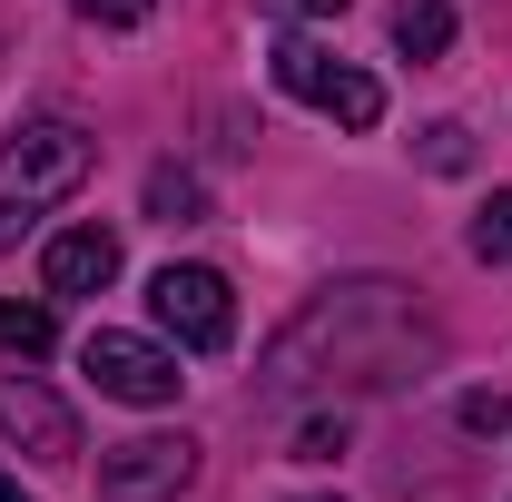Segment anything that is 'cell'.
Listing matches in <instances>:
<instances>
[{"label":"cell","mask_w":512,"mask_h":502,"mask_svg":"<svg viewBox=\"0 0 512 502\" xmlns=\"http://www.w3.org/2000/svg\"><path fill=\"white\" fill-rule=\"evenodd\" d=\"M335 453H345V414H335V424H306V434H296V463H335Z\"/></svg>","instance_id":"obj_13"},{"label":"cell","mask_w":512,"mask_h":502,"mask_svg":"<svg viewBox=\"0 0 512 502\" xmlns=\"http://www.w3.org/2000/svg\"><path fill=\"white\" fill-rule=\"evenodd\" d=\"M444 365V325L414 306L404 276H345L286 315V335L266 345L256 394L296 404V394H394V384Z\"/></svg>","instance_id":"obj_1"},{"label":"cell","mask_w":512,"mask_h":502,"mask_svg":"<svg viewBox=\"0 0 512 502\" xmlns=\"http://www.w3.org/2000/svg\"><path fill=\"white\" fill-rule=\"evenodd\" d=\"M0 502H30V493H20V483H10V473H0Z\"/></svg>","instance_id":"obj_18"},{"label":"cell","mask_w":512,"mask_h":502,"mask_svg":"<svg viewBox=\"0 0 512 502\" xmlns=\"http://www.w3.org/2000/svg\"><path fill=\"white\" fill-rule=\"evenodd\" d=\"M89 168H99V148H89V128H79V119L10 128V138H0V247H20V227H30L40 207H60Z\"/></svg>","instance_id":"obj_2"},{"label":"cell","mask_w":512,"mask_h":502,"mask_svg":"<svg viewBox=\"0 0 512 502\" xmlns=\"http://www.w3.org/2000/svg\"><path fill=\"white\" fill-rule=\"evenodd\" d=\"M79 20H99V30H128V20H148V0H69Z\"/></svg>","instance_id":"obj_15"},{"label":"cell","mask_w":512,"mask_h":502,"mask_svg":"<svg viewBox=\"0 0 512 502\" xmlns=\"http://www.w3.org/2000/svg\"><path fill=\"white\" fill-rule=\"evenodd\" d=\"M50 345H60L50 306H10V296H0V355H50Z\"/></svg>","instance_id":"obj_10"},{"label":"cell","mask_w":512,"mask_h":502,"mask_svg":"<svg viewBox=\"0 0 512 502\" xmlns=\"http://www.w3.org/2000/svg\"><path fill=\"white\" fill-rule=\"evenodd\" d=\"M276 10H296V20H335L345 0H276Z\"/></svg>","instance_id":"obj_17"},{"label":"cell","mask_w":512,"mask_h":502,"mask_svg":"<svg viewBox=\"0 0 512 502\" xmlns=\"http://www.w3.org/2000/svg\"><path fill=\"white\" fill-rule=\"evenodd\" d=\"M79 375H99V394H119V404H178V384H188L168 345L119 335V325H99V335L79 345Z\"/></svg>","instance_id":"obj_6"},{"label":"cell","mask_w":512,"mask_h":502,"mask_svg":"<svg viewBox=\"0 0 512 502\" xmlns=\"http://www.w3.org/2000/svg\"><path fill=\"white\" fill-rule=\"evenodd\" d=\"M266 60H276V89H286V99H306L316 119H335V128H375V119H384V89H375L355 60L316 50V40H276Z\"/></svg>","instance_id":"obj_3"},{"label":"cell","mask_w":512,"mask_h":502,"mask_svg":"<svg viewBox=\"0 0 512 502\" xmlns=\"http://www.w3.org/2000/svg\"><path fill=\"white\" fill-rule=\"evenodd\" d=\"M148 306H158V325H168L188 355L237 345V296H227L217 266H158V276H148Z\"/></svg>","instance_id":"obj_4"},{"label":"cell","mask_w":512,"mask_h":502,"mask_svg":"<svg viewBox=\"0 0 512 502\" xmlns=\"http://www.w3.org/2000/svg\"><path fill=\"white\" fill-rule=\"evenodd\" d=\"M148 207H158V217H197V178L158 168V178H148Z\"/></svg>","instance_id":"obj_12"},{"label":"cell","mask_w":512,"mask_h":502,"mask_svg":"<svg viewBox=\"0 0 512 502\" xmlns=\"http://www.w3.org/2000/svg\"><path fill=\"white\" fill-rule=\"evenodd\" d=\"M394 50L404 60H444L453 50V0H404L394 10Z\"/></svg>","instance_id":"obj_9"},{"label":"cell","mask_w":512,"mask_h":502,"mask_svg":"<svg viewBox=\"0 0 512 502\" xmlns=\"http://www.w3.org/2000/svg\"><path fill=\"white\" fill-rule=\"evenodd\" d=\"M40 276H50V296H99V286L119 276V237H109V227H69V237H50Z\"/></svg>","instance_id":"obj_8"},{"label":"cell","mask_w":512,"mask_h":502,"mask_svg":"<svg viewBox=\"0 0 512 502\" xmlns=\"http://www.w3.org/2000/svg\"><path fill=\"white\" fill-rule=\"evenodd\" d=\"M424 158H434V168H463L473 148H463V128H424Z\"/></svg>","instance_id":"obj_16"},{"label":"cell","mask_w":512,"mask_h":502,"mask_svg":"<svg viewBox=\"0 0 512 502\" xmlns=\"http://www.w3.org/2000/svg\"><path fill=\"white\" fill-rule=\"evenodd\" d=\"M0 434L20 453H40V463H79V414L30 375H0Z\"/></svg>","instance_id":"obj_7"},{"label":"cell","mask_w":512,"mask_h":502,"mask_svg":"<svg viewBox=\"0 0 512 502\" xmlns=\"http://www.w3.org/2000/svg\"><path fill=\"white\" fill-rule=\"evenodd\" d=\"M503 424H512L503 394H463V434H503Z\"/></svg>","instance_id":"obj_14"},{"label":"cell","mask_w":512,"mask_h":502,"mask_svg":"<svg viewBox=\"0 0 512 502\" xmlns=\"http://www.w3.org/2000/svg\"><path fill=\"white\" fill-rule=\"evenodd\" d=\"M473 256H483V266H512V188L483 197V217H473Z\"/></svg>","instance_id":"obj_11"},{"label":"cell","mask_w":512,"mask_h":502,"mask_svg":"<svg viewBox=\"0 0 512 502\" xmlns=\"http://www.w3.org/2000/svg\"><path fill=\"white\" fill-rule=\"evenodd\" d=\"M188 483H197L188 434H128L99 453V502H178Z\"/></svg>","instance_id":"obj_5"}]
</instances>
